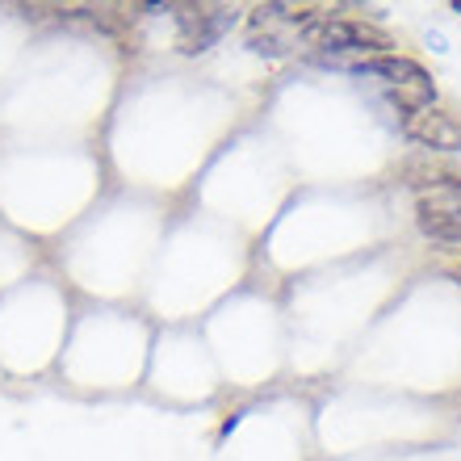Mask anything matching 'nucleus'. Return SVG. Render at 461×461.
I'll return each instance as SVG.
<instances>
[{
    "label": "nucleus",
    "mask_w": 461,
    "mask_h": 461,
    "mask_svg": "<svg viewBox=\"0 0 461 461\" xmlns=\"http://www.w3.org/2000/svg\"><path fill=\"white\" fill-rule=\"evenodd\" d=\"M352 76H357V80H369L374 88H382L390 105L402 113V122L411 118V113H424L437 105V85H432V76H428L415 59H407V55H377V59H365L361 68H352Z\"/></svg>",
    "instance_id": "nucleus-1"
},
{
    "label": "nucleus",
    "mask_w": 461,
    "mask_h": 461,
    "mask_svg": "<svg viewBox=\"0 0 461 461\" xmlns=\"http://www.w3.org/2000/svg\"><path fill=\"white\" fill-rule=\"evenodd\" d=\"M407 139H415L420 147H432V151H461V122L453 113H440L437 105L424 113H411L402 122Z\"/></svg>",
    "instance_id": "nucleus-2"
},
{
    "label": "nucleus",
    "mask_w": 461,
    "mask_h": 461,
    "mask_svg": "<svg viewBox=\"0 0 461 461\" xmlns=\"http://www.w3.org/2000/svg\"><path fill=\"white\" fill-rule=\"evenodd\" d=\"M230 22H235V9H227V5H219V9H185V17H181V47L189 50V55L210 50L230 30Z\"/></svg>",
    "instance_id": "nucleus-3"
},
{
    "label": "nucleus",
    "mask_w": 461,
    "mask_h": 461,
    "mask_svg": "<svg viewBox=\"0 0 461 461\" xmlns=\"http://www.w3.org/2000/svg\"><path fill=\"white\" fill-rule=\"evenodd\" d=\"M420 230L437 243H457L461 248V214L457 210H428L420 206Z\"/></svg>",
    "instance_id": "nucleus-4"
},
{
    "label": "nucleus",
    "mask_w": 461,
    "mask_h": 461,
    "mask_svg": "<svg viewBox=\"0 0 461 461\" xmlns=\"http://www.w3.org/2000/svg\"><path fill=\"white\" fill-rule=\"evenodd\" d=\"M420 206H428V210H457V214H461V181H457V176L437 181L428 194H420Z\"/></svg>",
    "instance_id": "nucleus-5"
}]
</instances>
